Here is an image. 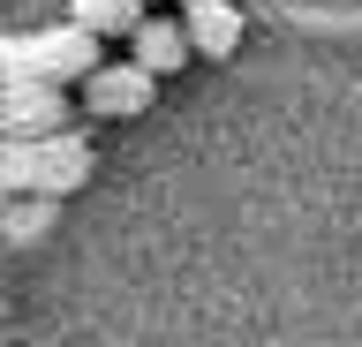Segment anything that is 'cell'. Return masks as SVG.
<instances>
[{"label": "cell", "mask_w": 362, "mask_h": 347, "mask_svg": "<svg viewBox=\"0 0 362 347\" xmlns=\"http://www.w3.org/2000/svg\"><path fill=\"white\" fill-rule=\"evenodd\" d=\"M38 38V61H45V83H90L106 69L98 61V30L90 23H53V30H30Z\"/></svg>", "instance_id": "obj_1"}, {"label": "cell", "mask_w": 362, "mask_h": 347, "mask_svg": "<svg viewBox=\"0 0 362 347\" xmlns=\"http://www.w3.org/2000/svg\"><path fill=\"white\" fill-rule=\"evenodd\" d=\"M90 182V143L76 136V129H61V136L38 143V196H68V189Z\"/></svg>", "instance_id": "obj_4"}, {"label": "cell", "mask_w": 362, "mask_h": 347, "mask_svg": "<svg viewBox=\"0 0 362 347\" xmlns=\"http://www.w3.org/2000/svg\"><path fill=\"white\" fill-rule=\"evenodd\" d=\"M68 23H90L98 38H113V30H144V0H68Z\"/></svg>", "instance_id": "obj_7"}, {"label": "cell", "mask_w": 362, "mask_h": 347, "mask_svg": "<svg viewBox=\"0 0 362 347\" xmlns=\"http://www.w3.org/2000/svg\"><path fill=\"white\" fill-rule=\"evenodd\" d=\"M45 83V61H38V38H0V91H38Z\"/></svg>", "instance_id": "obj_8"}, {"label": "cell", "mask_w": 362, "mask_h": 347, "mask_svg": "<svg viewBox=\"0 0 362 347\" xmlns=\"http://www.w3.org/2000/svg\"><path fill=\"white\" fill-rule=\"evenodd\" d=\"M189 46L226 61V53L242 46V8L234 0H189Z\"/></svg>", "instance_id": "obj_5"}, {"label": "cell", "mask_w": 362, "mask_h": 347, "mask_svg": "<svg viewBox=\"0 0 362 347\" xmlns=\"http://www.w3.org/2000/svg\"><path fill=\"white\" fill-rule=\"evenodd\" d=\"M0 129H8V136H23V143L61 136V129H68V98H61V83H38V91L0 98Z\"/></svg>", "instance_id": "obj_3"}, {"label": "cell", "mask_w": 362, "mask_h": 347, "mask_svg": "<svg viewBox=\"0 0 362 347\" xmlns=\"http://www.w3.org/2000/svg\"><path fill=\"white\" fill-rule=\"evenodd\" d=\"M0 182H8V189H38V143L8 136V151H0Z\"/></svg>", "instance_id": "obj_9"}, {"label": "cell", "mask_w": 362, "mask_h": 347, "mask_svg": "<svg viewBox=\"0 0 362 347\" xmlns=\"http://www.w3.org/2000/svg\"><path fill=\"white\" fill-rule=\"evenodd\" d=\"M189 53H197V46H189V23H144V30H136V61H144L151 76H174Z\"/></svg>", "instance_id": "obj_6"}, {"label": "cell", "mask_w": 362, "mask_h": 347, "mask_svg": "<svg viewBox=\"0 0 362 347\" xmlns=\"http://www.w3.org/2000/svg\"><path fill=\"white\" fill-rule=\"evenodd\" d=\"M151 83H158V76L144 69V61H106V69L83 83V98H90V114L136 121V114H151Z\"/></svg>", "instance_id": "obj_2"}]
</instances>
